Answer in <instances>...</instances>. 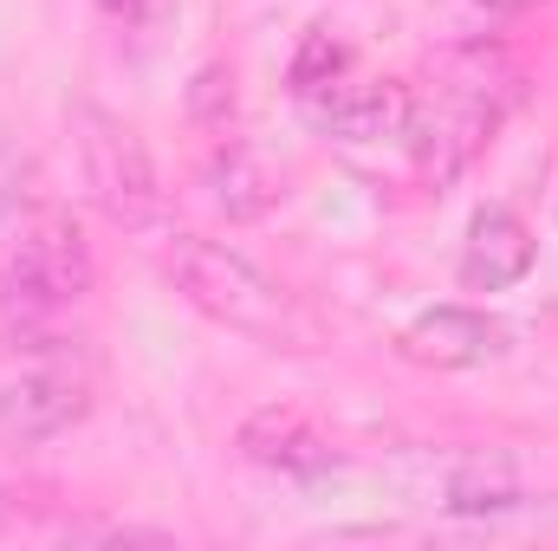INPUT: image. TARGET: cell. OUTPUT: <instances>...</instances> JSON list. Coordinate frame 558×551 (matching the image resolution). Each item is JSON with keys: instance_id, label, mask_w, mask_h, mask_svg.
I'll return each instance as SVG.
<instances>
[{"instance_id": "cell-9", "label": "cell", "mask_w": 558, "mask_h": 551, "mask_svg": "<svg viewBox=\"0 0 558 551\" xmlns=\"http://www.w3.org/2000/svg\"><path fill=\"white\" fill-rule=\"evenodd\" d=\"M241 454L254 467H279V474H318V467H331V441L299 409H254L241 421Z\"/></svg>"}, {"instance_id": "cell-7", "label": "cell", "mask_w": 558, "mask_h": 551, "mask_svg": "<svg viewBox=\"0 0 558 551\" xmlns=\"http://www.w3.org/2000/svg\"><path fill=\"white\" fill-rule=\"evenodd\" d=\"M500 344H507V331L474 305H435L397 338V351L422 370H474V364L500 357Z\"/></svg>"}, {"instance_id": "cell-3", "label": "cell", "mask_w": 558, "mask_h": 551, "mask_svg": "<svg viewBox=\"0 0 558 551\" xmlns=\"http://www.w3.org/2000/svg\"><path fill=\"white\" fill-rule=\"evenodd\" d=\"M72 137H78V156H85V188L105 208V221L124 228V234H156L169 201H162L156 162H149L137 131L124 118H111L105 105L78 98L72 105Z\"/></svg>"}, {"instance_id": "cell-1", "label": "cell", "mask_w": 558, "mask_h": 551, "mask_svg": "<svg viewBox=\"0 0 558 551\" xmlns=\"http://www.w3.org/2000/svg\"><path fill=\"white\" fill-rule=\"evenodd\" d=\"M507 105H513V72H507L494 52L461 59V65L435 85V98H416V105H410V137L403 143H410L416 169L428 182H454V175L481 156V143L500 131Z\"/></svg>"}, {"instance_id": "cell-5", "label": "cell", "mask_w": 558, "mask_h": 551, "mask_svg": "<svg viewBox=\"0 0 558 551\" xmlns=\"http://www.w3.org/2000/svg\"><path fill=\"white\" fill-rule=\"evenodd\" d=\"M92 409V377L78 364H33L0 383V454L39 448Z\"/></svg>"}, {"instance_id": "cell-15", "label": "cell", "mask_w": 558, "mask_h": 551, "mask_svg": "<svg viewBox=\"0 0 558 551\" xmlns=\"http://www.w3.org/2000/svg\"><path fill=\"white\" fill-rule=\"evenodd\" d=\"M20 175H26V162L13 156V149H0V228H7V215H13V188H20Z\"/></svg>"}, {"instance_id": "cell-4", "label": "cell", "mask_w": 558, "mask_h": 551, "mask_svg": "<svg viewBox=\"0 0 558 551\" xmlns=\"http://www.w3.org/2000/svg\"><path fill=\"white\" fill-rule=\"evenodd\" d=\"M169 279H175V292H189V305H202L228 331H247V338H279L286 331L279 279H267L247 254H234L221 241L175 234L169 241Z\"/></svg>"}, {"instance_id": "cell-8", "label": "cell", "mask_w": 558, "mask_h": 551, "mask_svg": "<svg viewBox=\"0 0 558 551\" xmlns=\"http://www.w3.org/2000/svg\"><path fill=\"white\" fill-rule=\"evenodd\" d=\"M533 273V234L520 215L507 208H481L468 221V247H461V279L474 292H507Z\"/></svg>"}, {"instance_id": "cell-2", "label": "cell", "mask_w": 558, "mask_h": 551, "mask_svg": "<svg viewBox=\"0 0 558 551\" xmlns=\"http://www.w3.org/2000/svg\"><path fill=\"white\" fill-rule=\"evenodd\" d=\"M92 292V247L72 215H33L0 254V311L20 325L59 318Z\"/></svg>"}, {"instance_id": "cell-14", "label": "cell", "mask_w": 558, "mask_h": 551, "mask_svg": "<svg viewBox=\"0 0 558 551\" xmlns=\"http://www.w3.org/2000/svg\"><path fill=\"white\" fill-rule=\"evenodd\" d=\"M98 7H105L118 26H149V20L162 13V0H98Z\"/></svg>"}, {"instance_id": "cell-6", "label": "cell", "mask_w": 558, "mask_h": 551, "mask_svg": "<svg viewBox=\"0 0 558 551\" xmlns=\"http://www.w3.org/2000/svg\"><path fill=\"white\" fill-rule=\"evenodd\" d=\"M299 105H305V118L331 143H403L410 137L416 91L397 85V78H357V72H344V78H331L325 91H312Z\"/></svg>"}, {"instance_id": "cell-11", "label": "cell", "mask_w": 558, "mask_h": 551, "mask_svg": "<svg viewBox=\"0 0 558 551\" xmlns=\"http://www.w3.org/2000/svg\"><path fill=\"white\" fill-rule=\"evenodd\" d=\"M208 188H215V208H221L228 221H254V215L274 208V175H267V162H260L254 149H241L234 137L208 156Z\"/></svg>"}, {"instance_id": "cell-10", "label": "cell", "mask_w": 558, "mask_h": 551, "mask_svg": "<svg viewBox=\"0 0 558 551\" xmlns=\"http://www.w3.org/2000/svg\"><path fill=\"white\" fill-rule=\"evenodd\" d=\"M435 506L454 513V519H513V513L533 506V493L520 487V474L507 461H461V467L441 474Z\"/></svg>"}, {"instance_id": "cell-12", "label": "cell", "mask_w": 558, "mask_h": 551, "mask_svg": "<svg viewBox=\"0 0 558 551\" xmlns=\"http://www.w3.org/2000/svg\"><path fill=\"white\" fill-rule=\"evenodd\" d=\"M520 7H526V0H435L428 20H435L448 39H461V46H481V39L500 33Z\"/></svg>"}, {"instance_id": "cell-13", "label": "cell", "mask_w": 558, "mask_h": 551, "mask_svg": "<svg viewBox=\"0 0 558 551\" xmlns=\"http://www.w3.org/2000/svg\"><path fill=\"white\" fill-rule=\"evenodd\" d=\"M344 72H351V52H344L331 33H312V39L299 46V59H292V91L312 98V91H325V85L344 78Z\"/></svg>"}]
</instances>
